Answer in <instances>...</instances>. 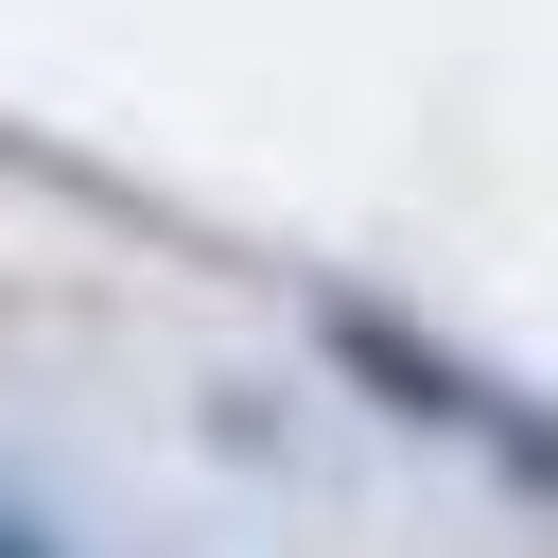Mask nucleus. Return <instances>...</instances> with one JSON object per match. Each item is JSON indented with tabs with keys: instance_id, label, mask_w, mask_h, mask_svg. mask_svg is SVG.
<instances>
[{
	"instance_id": "1",
	"label": "nucleus",
	"mask_w": 558,
	"mask_h": 558,
	"mask_svg": "<svg viewBox=\"0 0 558 558\" xmlns=\"http://www.w3.org/2000/svg\"><path fill=\"white\" fill-rule=\"evenodd\" d=\"M0 558H52V523H35V506H0Z\"/></svg>"
}]
</instances>
